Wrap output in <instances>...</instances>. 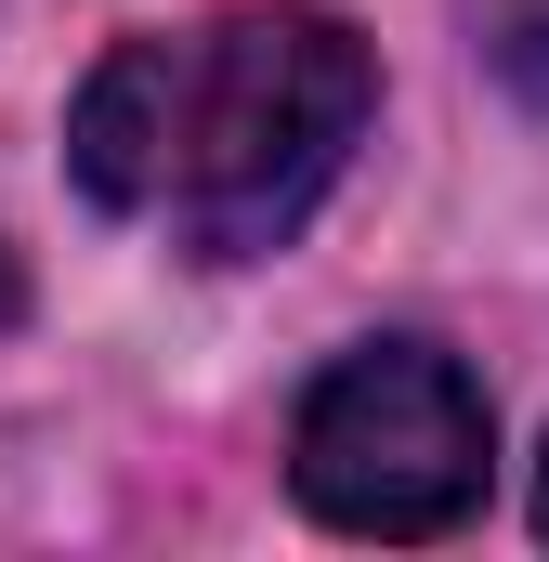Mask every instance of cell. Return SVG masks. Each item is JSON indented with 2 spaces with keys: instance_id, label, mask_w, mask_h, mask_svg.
I'll list each match as a JSON object with an SVG mask.
<instances>
[{
  "instance_id": "obj_1",
  "label": "cell",
  "mask_w": 549,
  "mask_h": 562,
  "mask_svg": "<svg viewBox=\"0 0 549 562\" xmlns=\"http://www.w3.org/2000/svg\"><path fill=\"white\" fill-rule=\"evenodd\" d=\"M367 40L314 0L274 13H210V26H157L119 40L79 105H66V157L79 196L157 223L197 262H262L314 223V196L340 183V157L367 132Z\"/></svg>"
},
{
  "instance_id": "obj_2",
  "label": "cell",
  "mask_w": 549,
  "mask_h": 562,
  "mask_svg": "<svg viewBox=\"0 0 549 562\" xmlns=\"http://www.w3.org/2000/svg\"><path fill=\"white\" fill-rule=\"evenodd\" d=\"M484 458H497L484 393L432 340H354L288 419V484L340 537H445V524H471Z\"/></svg>"
},
{
  "instance_id": "obj_3",
  "label": "cell",
  "mask_w": 549,
  "mask_h": 562,
  "mask_svg": "<svg viewBox=\"0 0 549 562\" xmlns=\"http://www.w3.org/2000/svg\"><path fill=\"white\" fill-rule=\"evenodd\" d=\"M458 13H471V53H484V79H511V92L549 119V0H458Z\"/></svg>"
},
{
  "instance_id": "obj_4",
  "label": "cell",
  "mask_w": 549,
  "mask_h": 562,
  "mask_svg": "<svg viewBox=\"0 0 549 562\" xmlns=\"http://www.w3.org/2000/svg\"><path fill=\"white\" fill-rule=\"evenodd\" d=\"M537 537H549V458H537Z\"/></svg>"
}]
</instances>
